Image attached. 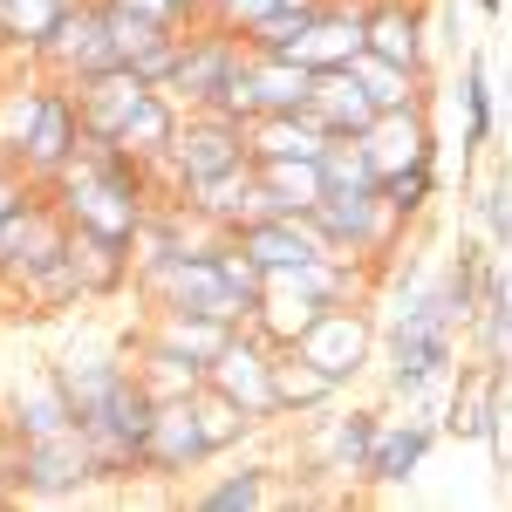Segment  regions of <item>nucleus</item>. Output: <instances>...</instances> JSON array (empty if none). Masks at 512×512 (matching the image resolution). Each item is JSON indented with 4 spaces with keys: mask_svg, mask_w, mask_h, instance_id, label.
<instances>
[{
    "mask_svg": "<svg viewBox=\"0 0 512 512\" xmlns=\"http://www.w3.org/2000/svg\"><path fill=\"white\" fill-rule=\"evenodd\" d=\"M151 417H158V396L151 383L130 369L117 390L103 396L89 417H82V437L96 451V472L103 485H123V478H144V444H151Z\"/></svg>",
    "mask_w": 512,
    "mask_h": 512,
    "instance_id": "nucleus-1",
    "label": "nucleus"
},
{
    "mask_svg": "<svg viewBox=\"0 0 512 512\" xmlns=\"http://www.w3.org/2000/svg\"><path fill=\"white\" fill-rule=\"evenodd\" d=\"M239 164H253L246 123L219 117V110H185V123H178V137H171V151H164V164L151 178H158L164 198H185V192H198V185L239 171Z\"/></svg>",
    "mask_w": 512,
    "mask_h": 512,
    "instance_id": "nucleus-2",
    "label": "nucleus"
},
{
    "mask_svg": "<svg viewBox=\"0 0 512 512\" xmlns=\"http://www.w3.org/2000/svg\"><path fill=\"white\" fill-rule=\"evenodd\" d=\"M89 485H103V472H96V451H89L82 424L14 444V492L21 499H82Z\"/></svg>",
    "mask_w": 512,
    "mask_h": 512,
    "instance_id": "nucleus-3",
    "label": "nucleus"
},
{
    "mask_svg": "<svg viewBox=\"0 0 512 512\" xmlns=\"http://www.w3.org/2000/svg\"><path fill=\"white\" fill-rule=\"evenodd\" d=\"M117 35H110V7L103 0H69V14L55 21V35L35 48V69L55 82H82V76H103L117 69Z\"/></svg>",
    "mask_w": 512,
    "mask_h": 512,
    "instance_id": "nucleus-4",
    "label": "nucleus"
},
{
    "mask_svg": "<svg viewBox=\"0 0 512 512\" xmlns=\"http://www.w3.org/2000/svg\"><path fill=\"white\" fill-rule=\"evenodd\" d=\"M308 424H315V431H308V472L342 478V485L369 478L376 437H383V410H376V403H349V410L328 403V410H315Z\"/></svg>",
    "mask_w": 512,
    "mask_h": 512,
    "instance_id": "nucleus-5",
    "label": "nucleus"
},
{
    "mask_svg": "<svg viewBox=\"0 0 512 512\" xmlns=\"http://www.w3.org/2000/svg\"><path fill=\"white\" fill-rule=\"evenodd\" d=\"M246 55V35H233L226 21H192L185 41H178V62H171V76L158 82L164 96L178 103V110H205L212 96H219V82L233 76V62Z\"/></svg>",
    "mask_w": 512,
    "mask_h": 512,
    "instance_id": "nucleus-6",
    "label": "nucleus"
},
{
    "mask_svg": "<svg viewBox=\"0 0 512 512\" xmlns=\"http://www.w3.org/2000/svg\"><path fill=\"white\" fill-rule=\"evenodd\" d=\"M294 349L308 355V362H321V369L349 390L362 369H376L383 328H376V315H369V301H335V308H321V321L294 342Z\"/></svg>",
    "mask_w": 512,
    "mask_h": 512,
    "instance_id": "nucleus-7",
    "label": "nucleus"
},
{
    "mask_svg": "<svg viewBox=\"0 0 512 512\" xmlns=\"http://www.w3.org/2000/svg\"><path fill=\"white\" fill-rule=\"evenodd\" d=\"M62 246H69V212H62V198L48 192V185H35L14 205V219L0 226V294L14 280H28L35 267H48Z\"/></svg>",
    "mask_w": 512,
    "mask_h": 512,
    "instance_id": "nucleus-8",
    "label": "nucleus"
},
{
    "mask_svg": "<svg viewBox=\"0 0 512 512\" xmlns=\"http://www.w3.org/2000/svg\"><path fill=\"white\" fill-rule=\"evenodd\" d=\"M205 383H212V390H226L239 410H246V417H260V424H274V417H280V403H274V342H267L253 321H239L233 342L205 362Z\"/></svg>",
    "mask_w": 512,
    "mask_h": 512,
    "instance_id": "nucleus-9",
    "label": "nucleus"
},
{
    "mask_svg": "<svg viewBox=\"0 0 512 512\" xmlns=\"http://www.w3.org/2000/svg\"><path fill=\"white\" fill-rule=\"evenodd\" d=\"M437 424H444V437H478L492 458H506V369H492V362L458 369Z\"/></svg>",
    "mask_w": 512,
    "mask_h": 512,
    "instance_id": "nucleus-10",
    "label": "nucleus"
},
{
    "mask_svg": "<svg viewBox=\"0 0 512 512\" xmlns=\"http://www.w3.org/2000/svg\"><path fill=\"white\" fill-rule=\"evenodd\" d=\"M437 437H444V424H437V410H431V403H410L403 417H383L376 458H369V485H383V492L410 485V478L431 465Z\"/></svg>",
    "mask_w": 512,
    "mask_h": 512,
    "instance_id": "nucleus-11",
    "label": "nucleus"
},
{
    "mask_svg": "<svg viewBox=\"0 0 512 512\" xmlns=\"http://www.w3.org/2000/svg\"><path fill=\"white\" fill-rule=\"evenodd\" d=\"M362 41L396 69L431 82V7H396V0H362Z\"/></svg>",
    "mask_w": 512,
    "mask_h": 512,
    "instance_id": "nucleus-12",
    "label": "nucleus"
},
{
    "mask_svg": "<svg viewBox=\"0 0 512 512\" xmlns=\"http://www.w3.org/2000/svg\"><path fill=\"white\" fill-rule=\"evenodd\" d=\"M69 96H76V110H82V130L96 137V144H117V130L130 117H137V103L158 89L151 76H137L130 62H117V69H103V76H82V82H62Z\"/></svg>",
    "mask_w": 512,
    "mask_h": 512,
    "instance_id": "nucleus-13",
    "label": "nucleus"
},
{
    "mask_svg": "<svg viewBox=\"0 0 512 512\" xmlns=\"http://www.w3.org/2000/svg\"><path fill=\"white\" fill-rule=\"evenodd\" d=\"M205 465H212V451H205L192 396H164L151 417V444H144V478H192Z\"/></svg>",
    "mask_w": 512,
    "mask_h": 512,
    "instance_id": "nucleus-14",
    "label": "nucleus"
},
{
    "mask_svg": "<svg viewBox=\"0 0 512 512\" xmlns=\"http://www.w3.org/2000/svg\"><path fill=\"white\" fill-rule=\"evenodd\" d=\"M82 144H89V130H82L76 96H69L62 82H48V103H41L35 137H28V151H21V171H28V178H41V185H55V178H62V164L76 158Z\"/></svg>",
    "mask_w": 512,
    "mask_h": 512,
    "instance_id": "nucleus-15",
    "label": "nucleus"
},
{
    "mask_svg": "<svg viewBox=\"0 0 512 512\" xmlns=\"http://www.w3.org/2000/svg\"><path fill=\"white\" fill-rule=\"evenodd\" d=\"M0 424L14 431V444H28V437H55V431H69V424H76V410H69V390H62V376H55V362L28 369V376L7 390Z\"/></svg>",
    "mask_w": 512,
    "mask_h": 512,
    "instance_id": "nucleus-16",
    "label": "nucleus"
},
{
    "mask_svg": "<svg viewBox=\"0 0 512 512\" xmlns=\"http://www.w3.org/2000/svg\"><path fill=\"white\" fill-rule=\"evenodd\" d=\"M362 151L369 164L390 178V171H410V164L437 158V137H431V117H424V96L403 103V110H376V123L362 130Z\"/></svg>",
    "mask_w": 512,
    "mask_h": 512,
    "instance_id": "nucleus-17",
    "label": "nucleus"
},
{
    "mask_svg": "<svg viewBox=\"0 0 512 512\" xmlns=\"http://www.w3.org/2000/svg\"><path fill=\"white\" fill-rule=\"evenodd\" d=\"M362 48H369L362 41V0H328V7H315L294 62H308V69H355Z\"/></svg>",
    "mask_w": 512,
    "mask_h": 512,
    "instance_id": "nucleus-18",
    "label": "nucleus"
},
{
    "mask_svg": "<svg viewBox=\"0 0 512 512\" xmlns=\"http://www.w3.org/2000/svg\"><path fill=\"white\" fill-rule=\"evenodd\" d=\"M321 308H328V301L308 294L294 274H267V294H260V308H253V328H260L274 349H294V342L321 321Z\"/></svg>",
    "mask_w": 512,
    "mask_h": 512,
    "instance_id": "nucleus-19",
    "label": "nucleus"
},
{
    "mask_svg": "<svg viewBox=\"0 0 512 512\" xmlns=\"http://www.w3.org/2000/svg\"><path fill=\"white\" fill-rule=\"evenodd\" d=\"M308 117L328 130V137H362L376 123V103L355 69H315V96H308Z\"/></svg>",
    "mask_w": 512,
    "mask_h": 512,
    "instance_id": "nucleus-20",
    "label": "nucleus"
},
{
    "mask_svg": "<svg viewBox=\"0 0 512 512\" xmlns=\"http://www.w3.org/2000/svg\"><path fill=\"white\" fill-rule=\"evenodd\" d=\"M342 383L321 369V362H308L301 349H274V403L280 417H315V410H328V403H342Z\"/></svg>",
    "mask_w": 512,
    "mask_h": 512,
    "instance_id": "nucleus-21",
    "label": "nucleus"
},
{
    "mask_svg": "<svg viewBox=\"0 0 512 512\" xmlns=\"http://www.w3.org/2000/svg\"><path fill=\"white\" fill-rule=\"evenodd\" d=\"M301 492L280 485V465H239V472L212 478L205 492H192L198 512H253V506H294Z\"/></svg>",
    "mask_w": 512,
    "mask_h": 512,
    "instance_id": "nucleus-22",
    "label": "nucleus"
},
{
    "mask_svg": "<svg viewBox=\"0 0 512 512\" xmlns=\"http://www.w3.org/2000/svg\"><path fill=\"white\" fill-rule=\"evenodd\" d=\"M178 123H185V110L164 96V89H151L144 103H137V117L117 130V144L110 151H123V158H137L144 171H158L164 164V151H171V137H178Z\"/></svg>",
    "mask_w": 512,
    "mask_h": 512,
    "instance_id": "nucleus-23",
    "label": "nucleus"
},
{
    "mask_svg": "<svg viewBox=\"0 0 512 512\" xmlns=\"http://www.w3.org/2000/svg\"><path fill=\"white\" fill-rule=\"evenodd\" d=\"M144 342L185 355V362H212V355L233 342V321H212V315H185V308H151V328Z\"/></svg>",
    "mask_w": 512,
    "mask_h": 512,
    "instance_id": "nucleus-24",
    "label": "nucleus"
},
{
    "mask_svg": "<svg viewBox=\"0 0 512 512\" xmlns=\"http://www.w3.org/2000/svg\"><path fill=\"white\" fill-rule=\"evenodd\" d=\"M458 103H465V130H458V158L478 164V151L499 137V96H492V69L485 55H465V76H458Z\"/></svg>",
    "mask_w": 512,
    "mask_h": 512,
    "instance_id": "nucleus-25",
    "label": "nucleus"
},
{
    "mask_svg": "<svg viewBox=\"0 0 512 512\" xmlns=\"http://www.w3.org/2000/svg\"><path fill=\"white\" fill-rule=\"evenodd\" d=\"M335 137L321 130L308 110H294V117H253L246 123V151H253V164L267 158H321Z\"/></svg>",
    "mask_w": 512,
    "mask_h": 512,
    "instance_id": "nucleus-26",
    "label": "nucleus"
},
{
    "mask_svg": "<svg viewBox=\"0 0 512 512\" xmlns=\"http://www.w3.org/2000/svg\"><path fill=\"white\" fill-rule=\"evenodd\" d=\"M253 96H260V117H294L315 96V69L294 62V55H260L253 48Z\"/></svg>",
    "mask_w": 512,
    "mask_h": 512,
    "instance_id": "nucleus-27",
    "label": "nucleus"
},
{
    "mask_svg": "<svg viewBox=\"0 0 512 512\" xmlns=\"http://www.w3.org/2000/svg\"><path fill=\"white\" fill-rule=\"evenodd\" d=\"M465 335L478 342V355H485L492 369H512V274H506V267H492V280H485V294H478L472 321H465Z\"/></svg>",
    "mask_w": 512,
    "mask_h": 512,
    "instance_id": "nucleus-28",
    "label": "nucleus"
},
{
    "mask_svg": "<svg viewBox=\"0 0 512 512\" xmlns=\"http://www.w3.org/2000/svg\"><path fill=\"white\" fill-rule=\"evenodd\" d=\"M69 260H76L89 301H110V294H123V287H130V246H123V239H103V233L69 226Z\"/></svg>",
    "mask_w": 512,
    "mask_h": 512,
    "instance_id": "nucleus-29",
    "label": "nucleus"
},
{
    "mask_svg": "<svg viewBox=\"0 0 512 512\" xmlns=\"http://www.w3.org/2000/svg\"><path fill=\"white\" fill-rule=\"evenodd\" d=\"M260 192L274 212H315L328 178H321V158H267L260 164Z\"/></svg>",
    "mask_w": 512,
    "mask_h": 512,
    "instance_id": "nucleus-30",
    "label": "nucleus"
},
{
    "mask_svg": "<svg viewBox=\"0 0 512 512\" xmlns=\"http://www.w3.org/2000/svg\"><path fill=\"white\" fill-rule=\"evenodd\" d=\"M192 410H198V431H205V451H212V458H226L233 444H246L253 431H267L260 417H246L233 396L212 390V383H205V390H192Z\"/></svg>",
    "mask_w": 512,
    "mask_h": 512,
    "instance_id": "nucleus-31",
    "label": "nucleus"
},
{
    "mask_svg": "<svg viewBox=\"0 0 512 512\" xmlns=\"http://www.w3.org/2000/svg\"><path fill=\"white\" fill-rule=\"evenodd\" d=\"M62 14H69V0H0V41H7L21 62H35V48L55 35Z\"/></svg>",
    "mask_w": 512,
    "mask_h": 512,
    "instance_id": "nucleus-32",
    "label": "nucleus"
},
{
    "mask_svg": "<svg viewBox=\"0 0 512 512\" xmlns=\"http://www.w3.org/2000/svg\"><path fill=\"white\" fill-rule=\"evenodd\" d=\"M355 76H362V89H369V103L376 110H403V103H417V96H431V82L410 76V69H396V62H383V55H369L362 48V62H355Z\"/></svg>",
    "mask_w": 512,
    "mask_h": 512,
    "instance_id": "nucleus-33",
    "label": "nucleus"
},
{
    "mask_svg": "<svg viewBox=\"0 0 512 512\" xmlns=\"http://www.w3.org/2000/svg\"><path fill=\"white\" fill-rule=\"evenodd\" d=\"M321 178H328V192H383V171L369 164L362 137H335L321 151Z\"/></svg>",
    "mask_w": 512,
    "mask_h": 512,
    "instance_id": "nucleus-34",
    "label": "nucleus"
},
{
    "mask_svg": "<svg viewBox=\"0 0 512 512\" xmlns=\"http://www.w3.org/2000/svg\"><path fill=\"white\" fill-rule=\"evenodd\" d=\"M383 198L396 205L403 226H417V219L431 212V198H437V158L410 164V171H390V178H383Z\"/></svg>",
    "mask_w": 512,
    "mask_h": 512,
    "instance_id": "nucleus-35",
    "label": "nucleus"
},
{
    "mask_svg": "<svg viewBox=\"0 0 512 512\" xmlns=\"http://www.w3.org/2000/svg\"><path fill=\"white\" fill-rule=\"evenodd\" d=\"M472 212H478V226H485V239H492L499 253H512V178H492V185H478Z\"/></svg>",
    "mask_w": 512,
    "mask_h": 512,
    "instance_id": "nucleus-36",
    "label": "nucleus"
},
{
    "mask_svg": "<svg viewBox=\"0 0 512 512\" xmlns=\"http://www.w3.org/2000/svg\"><path fill=\"white\" fill-rule=\"evenodd\" d=\"M492 96H499V130H512V69L492 82Z\"/></svg>",
    "mask_w": 512,
    "mask_h": 512,
    "instance_id": "nucleus-37",
    "label": "nucleus"
},
{
    "mask_svg": "<svg viewBox=\"0 0 512 512\" xmlns=\"http://www.w3.org/2000/svg\"><path fill=\"white\" fill-rule=\"evenodd\" d=\"M14 499H21V492H14V485H7V478H0V506H14Z\"/></svg>",
    "mask_w": 512,
    "mask_h": 512,
    "instance_id": "nucleus-38",
    "label": "nucleus"
},
{
    "mask_svg": "<svg viewBox=\"0 0 512 512\" xmlns=\"http://www.w3.org/2000/svg\"><path fill=\"white\" fill-rule=\"evenodd\" d=\"M280 7H328V0H280Z\"/></svg>",
    "mask_w": 512,
    "mask_h": 512,
    "instance_id": "nucleus-39",
    "label": "nucleus"
},
{
    "mask_svg": "<svg viewBox=\"0 0 512 512\" xmlns=\"http://www.w3.org/2000/svg\"><path fill=\"white\" fill-rule=\"evenodd\" d=\"M396 7H431V0H396Z\"/></svg>",
    "mask_w": 512,
    "mask_h": 512,
    "instance_id": "nucleus-40",
    "label": "nucleus"
},
{
    "mask_svg": "<svg viewBox=\"0 0 512 512\" xmlns=\"http://www.w3.org/2000/svg\"><path fill=\"white\" fill-rule=\"evenodd\" d=\"M0 48H7V41H0Z\"/></svg>",
    "mask_w": 512,
    "mask_h": 512,
    "instance_id": "nucleus-41",
    "label": "nucleus"
}]
</instances>
